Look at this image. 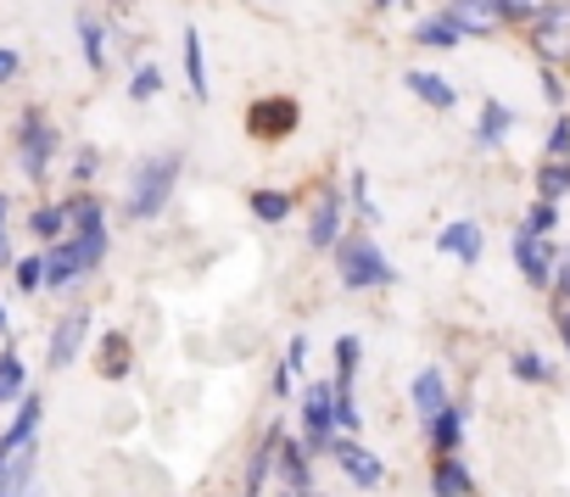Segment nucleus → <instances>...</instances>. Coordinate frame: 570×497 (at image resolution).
Returning a JSON list of instances; mask_svg holds the SVG:
<instances>
[{
	"label": "nucleus",
	"instance_id": "obj_2",
	"mask_svg": "<svg viewBox=\"0 0 570 497\" xmlns=\"http://www.w3.org/2000/svg\"><path fill=\"white\" fill-rule=\"evenodd\" d=\"M531 51L548 68H570V0H553L531 18Z\"/></svg>",
	"mask_w": 570,
	"mask_h": 497
},
{
	"label": "nucleus",
	"instance_id": "obj_12",
	"mask_svg": "<svg viewBox=\"0 0 570 497\" xmlns=\"http://www.w3.org/2000/svg\"><path fill=\"white\" fill-rule=\"evenodd\" d=\"M336 458H342V469H347L358 486H381V475H386V469H381V458H375V453H364V447H353V441H347V447H336Z\"/></svg>",
	"mask_w": 570,
	"mask_h": 497
},
{
	"label": "nucleus",
	"instance_id": "obj_33",
	"mask_svg": "<svg viewBox=\"0 0 570 497\" xmlns=\"http://www.w3.org/2000/svg\"><path fill=\"white\" fill-rule=\"evenodd\" d=\"M40 280H46V258H29V264H18V286H23V291H35Z\"/></svg>",
	"mask_w": 570,
	"mask_h": 497
},
{
	"label": "nucleus",
	"instance_id": "obj_40",
	"mask_svg": "<svg viewBox=\"0 0 570 497\" xmlns=\"http://www.w3.org/2000/svg\"><path fill=\"white\" fill-rule=\"evenodd\" d=\"M559 336H564V347H570V314H559Z\"/></svg>",
	"mask_w": 570,
	"mask_h": 497
},
{
	"label": "nucleus",
	"instance_id": "obj_6",
	"mask_svg": "<svg viewBox=\"0 0 570 497\" xmlns=\"http://www.w3.org/2000/svg\"><path fill=\"white\" fill-rule=\"evenodd\" d=\"M514 258H520V275H525L531 286H548V280H553V246H548L542 235L520 229V235H514Z\"/></svg>",
	"mask_w": 570,
	"mask_h": 497
},
{
	"label": "nucleus",
	"instance_id": "obj_31",
	"mask_svg": "<svg viewBox=\"0 0 570 497\" xmlns=\"http://www.w3.org/2000/svg\"><path fill=\"white\" fill-rule=\"evenodd\" d=\"M18 386H23V364L7 352L0 358V397H18Z\"/></svg>",
	"mask_w": 570,
	"mask_h": 497
},
{
	"label": "nucleus",
	"instance_id": "obj_14",
	"mask_svg": "<svg viewBox=\"0 0 570 497\" xmlns=\"http://www.w3.org/2000/svg\"><path fill=\"white\" fill-rule=\"evenodd\" d=\"M414 40H420V46H436V51H442V46H459V40H464V29H459V23H453L448 12H436V18H425V23L414 29Z\"/></svg>",
	"mask_w": 570,
	"mask_h": 497
},
{
	"label": "nucleus",
	"instance_id": "obj_44",
	"mask_svg": "<svg viewBox=\"0 0 570 497\" xmlns=\"http://www.w3.org/2000/svg\"><path fill=\"white\" fill-rule=\"evenodd\" d=\"M0 218H7V201H0Z\"/></svg>",
	"mask_w": 570,
	"mask_h": 497
},
{
	"label": "nucleus",
	"instance_id": "obj_22",
	"mask_svg": "<svg viewBox=\"0 0 570 497\" xmlns=\"http://www.w3.org/2000/svg\"><path fill=\"white\" fill-rule=\"evenodd\" d=\"M509 123H514V118H509V107H503V101H487V107H481V140H487V146H492V140H503V135H509Z\"/></svg>",
	"mask_w": 570,
	"mask_h": 497
},
{
	"label": "nucleus",
	"instance_id": "obj_10",
	"mask_svg": "<svg viewBox=\"0 0 570 497\" xmlns=\"http://www.w3.org/2000/svg\"><path fill=\"white\" fill-rule=\"evenodd\" d=\"M436 246H442L448 258H459V264H475V258H481V229H475V223H448Z\"/></svg>",
	"mask_w": 570,
	"mask_h": 497
},
{
	"label": "nucleus",
	"instance_id": "obj_17",
	"mask_svg": "<svg viewBox=\"0 0 570 497\" xmlns=\"http://www.w3.org/2000/svg\"><path fill=\"white\" fill-rule=\"evenodd\" d=\"M336 218H342L336 196H320V212H314V223H308V240H314V246H331V240H336Z\"/></svg>",
	"mask_w": 570,
	"mask_h": 497
},
{
	"label": "nucleus",
	"instance_id": "obj_19",
	"mask_svg": "<svg viewBox=\"0 0 570 497\" xmlns=\"http://www.w3.org/2000/svg\"><path fill=\"white\" fill-rule=\"evenodd\" d=\"M431 441H436V453H453L459 447V414L453 408H436L431 414Z\"/></svg>",
	"mask_w": 570,
	"mask_h": 497
},
{
	"label": "nucleus",
	"instance_id": "obj_36",
	"mask_svg": "<svg viewBox=\"0 0 570 497\" xmlns=\"http://www.w3.org/2000/svg\"><path fill=\"white\" fill-rule=\"evenodd\" d=\"M18 68H23V62H18V51H0V85L18 79Z\"/></svg>",
	"mask_w": 570,
	"mask_h": 497
},
{
	"label": "nucleus",
	"instance_id": "obj_13",
	"mask_svg": "<svg viewBox=\"0 0 570 497\" xmlns=\"http://www.w3.org/2000/svg\"><path fill=\"white\" fill-rule=\"evenodd\" d=\"M431 491H436V497H470V469H464L453 453H442V464H436V475H431Z\"/></svg>",
	"mask_w": 570,
	"mask_h": 497
},
{
	"label": "nucleus",
	"instance_id": "obj_21",
	"mask_svg": "<svg viewBox=\"0 0 570 497\" xmlns=\"http://www.w3.org/2000/svg\"><path fill=\"white\" fill-rule=\"evenodd\" d=\"M252 212H257L263 223H279L285 212H292V196H285V190H257V196H252Z\"/></svg>",
	"mask_w": 570,
	"mask_h": 497
},
{
	"label": "nucleus",
	"instance_id": "obj_4",
	"mask_svg": "<svg viewBox=\"0 0 570 497\" xmlns=\"http://www.w3.org/2000/svg\"><path fill=\"white\" fill-rule=\"evenodd\" d=\"M303 441L314 447V453H325L331 447V430H336V402H331V386H308V402H303Z\"/></svg>",
	"mask_w": 570,
	"mask_h": 497
},
{
	"label": "nucleus",
	"instance_id": "obj_42",
	"mask_svg": "<svg viewBox=\"0 0 570 497\" xmlns=\"http://www.w3.org/2000/svg\"><path fill=\"white\" fill-rule=\"evenodd\" d=\"M0 330H7V314H0Z\"/></svg>",
	"mask_w": 570,
	"mask_h": 497
},
{
	"label": "nucleus",
	"instance_id": "obj_32",
	"mask_svg": "<svg viewBox=\"0 0 570 497\" xmlns=\"http://www.w3.org/2000/svg\"><path fill=\"white\" fill-rule=\"evenodd\" d=\"M553 218H559V207H553V201L542 196V201L531 207V218H525V229H531V235H548V229H553Z\"/></svg>",
	"mask_w": 570,
	"mask_h": 497
},
{
	"label": "nucleus",
	"instance_id": "obj_28",
	"mask_svg": "<svg viewBox=\"0 0 570 497\" xmlns=\"http://www.w3.org/2000/svg\"><path fill=\"white\" fill-rule=\"evenodd\" d=\"M101 369H107L112 380L129 369V341H124V336H107V358H101Z\"/></svg>",
	"mask_w": 570,
	"mask_h": 497
},
{
	"label": "nucleus",
	"instance_id": "obj_25",
	"mask_svg": "<svg viewBox=\"0 0 570 497\" xmlns=\"http://www.w3.org/2000/svg\"><path fill=\"white\" fill-rule=\"evenodd\" d=\"M353 369H358V341L342 336V341H336V386H342V391L353 386Z\"/></svg>",
	"mask_w": 570,
	"mask_h": 497
},
{
	"label": "nucleus",
	"instance_id": "obj_30",
	"mask_svg": "<svg viewBox=\"0 0 570 497\" xmlns=\"http://www.w3.org/2000/svg\"><path fill=\"white\" fill-rule=\"evenodd\" d=\"M157 90H163V73H157V68H140V73L129 79V96H135V101H151Z\"/></svg>",
	"mask_w": 570,
	"mask_h": 497
},
{
	"label": "nucleus",
	"instance_id": "obj_34",
	"mask_svg": "<svg viewBox=\"0 0 570 497\" xmlns=\"http://www.w3.org/2000/svg\"><path fill=\"white\" fill-rule=\"evenodd\" d=\"M514 375H520V380H548V364L531 358V352H520V358H514Z\"/></svg>",
	"mask_w": 570,
	"mask_h": 497
},
{
	"label": "nucleus",
	"instance_id": "obj_7",
	"mask_svg": "<svg viewBox=\"0 0 570 497\" xmlns=\"http://www.w3.org/2000/svg\"><path fill=\"white\" fill-rule=\"evenodd\" d=\"M18 140H23V173H29V179H40V173H46V157H51V146H57V135L46 129V118H40V112H29V118H23V129H18Z\"/></svg>",
	"mask_w": 570,
	"mask_h": 497
},
{
	"label": "nucleus",
	"instance_id": "obj_27",
	"mask_svg": "<svg viewBox=\"0 0 570 497\" xmlns=\"http://www.w3.org/2000/svg\"><path fill=\"white\" fill-rule=\"evenodd\" d=\"M68 218H73L79 229H101V201H96V196H79V201H68Z\"/></svg>",
	"mask_w": 570,
	"mask_h": 497
},
{
	"label": "nucleus",
	"instance_id": "obj_39",
	"mask_svg": "<svg viewBox=\"0 0 570 497\" xmlns=\"http://www.w3.org/2000/svg\"><path fill=\"white\" fill-rule=\"evenodd\" d=\"M559 297H564V302H570V252H564V258H559Z\"/></svg>",
	"mask_w": 570,
	"mask_h": 497
},
{
	"label": "nucleus",
	"instance_id": "obj_41",
	"mask_svg": "<svg viewBox=\"0 0 570 497\" xmlns=\"http://www.w3.org/2000/svg\"><path fill=\"white\" fill-rule=\"evenodd\" d=\"M0 264H12V246H7V235H0Z\"/></svg>",
	"mask_w": 570,
	"mask_h": 497
},
{
	"label": "nucleus",
	"instance_id": "obj_45",
	"mask_svg": "<svg viewBox=\"0 0 570 497\" xmlns=\"http://www.w3.org/2000/svg\"><path fill=\"white\" fill-rule=\"evenodd\" d=\"M292 497H303V491H292Z\"/></svg>",
	"mask_w": 570,
	"mask_h": 497
},
{
	"label": "nucleus",
	"instance_id": "obj_18",
	"mask_svg": "<svg viewBox=\"0 0 570 497\" xmlns=\"http://www.w3.org/2000/svg\"><path fill=\"white\" fill-rule=\"evenodd\" d=\"M274 458H279L285 480H292V491H303V486H308V464H303V453H297L292 441H274Z\"/></svg>",
	"mask_w": 570,
	"mask_h": 497
},
{
	"label": "nucleus",
	"instance_id": "obj_24",
	"mask_svg": "<svg viewBox=\"0 0 570 497\" xmlns=\"http://www.w3.org/2000/svg\"><path fill=\"white\" fill-rule=\"evenodd\" d=\"M185 73H190V96L207 101V79H202V40L185 34Z\"/></svg>",
	"mask_w": 570,
	"mask_h": 497
},
{
	"label": "nucleus",
	"instance_id": "obj_35",
	"mask_svg": "<svg viewBox=\"0 0 570 497\" xmlns=\"http://www.w3.org/2000/svg\"><path fill=\"white\" fill-rule=\"evenodd\" d=\"M548 151H553V157H564V151H570V118H559V123H553V135H548Z\"/></svg>",
	"mask_w": 570,
	"mask_h": 497
},
{
	"label": "nucleus",
	"instance_id": "obj_11",
	"mask_svg": "<svg viewBox=\"0 0 570 497\" xmlns=\"http://www.w3.org/2000/svg\"><path fill=\"white\" fill-rule=\"evenodd\" d=\"M409 90H414L425 107H436V112H453V101H459V90H453L442 73H409Z\"/></svg>",
	"mask_w": 570,
	"mask_h": 497
},
{
	"label": "nucleus",
	"instance_id": "obj_16",
	"mask_svg": "<svg viewBox=\"0 0 570 497\" xmlns=\"http://www.w3.org/2000/svg\"><path fill=\"white\" fill-rule=\"evenodd\" d=\"M414 408H420L425 419H431L436 408H448V391H442V375H436V369H425V375L414 380Z\"/></svg>",
	"mask_w": 570,
	"mask_h": 497
},
{
	"label": "nucleus",
	"instance_id": "obj_20",
	"mask_svg": "<svg viewBox=\"0 0 570 497\" xmlns=\"http://www.w3.org/2000/svg\"><path fill=\"white\" fill-rule=\"evenodd\" d=\"M537 190H542L548 201H559V196L570 190V162H564V157H553V162L537 173Z\"/></svg>",
	"mask_w": 570,
	"mask_h": 497
},
{
	"label": "nucleus",
	"instance_id": "obj_1",
	"mask_svg": "<svg viewBox=\"0 0 570 497\" xmlns=\"http://www.w3.org/2000/svg\"><path fill=\"white\" fill-rule=\"evenodd\" d=\"M174 173H179V162H174V157H151V162L129 179V218H157V212L168 207Z\"/></svg>",
	"mask_w": 570,
	"mask_h": 497
},
{
	"label": "nucleus",
	"instance_id": "obj_43",
	"mask_svg": "<svg viewBox=\"0 0 570 497\" xmlns=\"http://www.w3.org/2000/svg\"><path fill=\"white\" fill-rule=\"evenodd\" d=\"M375 7H392V0H375Z\"/></svg>",
	"mask_w": 570,
	"mask_h": 497
},
{
	"label": "nucleus",
	"instance_id": "obj_9",
	"mask_svg": "<svg viewBox=\"0 0 570 497\" xmlns=\"http://www.w3.org/2000/svg\"><path fill=\"white\" fill-rule=\"evenodd\" d=\"M85 330H90V319H85V314H73V319H62V325H57V341H51V369H68V364L79 358Z\"/></svg>",
	"mask_w": 570,
	"mask_h": 497
},
{
	"label": "nucleus",
	"instance_id": "obj_23",
	"mask_svg": "<svg viewBox=\"0 0 570 497\" xmlns=\"http://www.w3.org/2000/svg\"><path fill=\"white\" fill-rule=\"evenodd\" d=\"M29 229H35L40 240H62V229H68V207H40V212L29 218Z\"/></svg>",
	"mask_w": 570,
	"mask_h": 497
},
{
	"label": "nucleus",
	"instance_id": "obj_15",
	"mask_svg": "<svg viewBox=\"0 0 570 497\" xmlns=\"http://www.w3.org/2000/svg\"><path fill=\"white\" fill-rule=\"evenodd\" d=\"M35 425H40V402H23L18 425L7 430V441H0V458H12V453H23V447L35 441Z\"/></svg>",
	"mask_w": 570,
	"mask_h": 497
},
{
	"label": "nucleus",
	"instance_id": "obj_38",
	"mask_svg": "<svg viewBox=\"0 0 570 497\" xmlns=\"http://www.w3.org/2000/svg\"><path fill=\"white\" fill-rule=\"evenodd\" d=\"M73 173H79V179H90V173H96V151H79V162H73Z\"/></svg>",
	"mask_w": 570,
	"mask_h": 497
},
{
	"label": "nucleus",
	"instance_id": "obj_8",
	"mask_svg": "<svg viewBox=\"0 0 570 497\" xmlns=\"http://www.w3.org/2000/svg\"><path fill=\"white\" fill-rule=\"evenodd\" d=\"M292 129H297V101L279 96V101H257L252 107V135H274L279 140V135H292Z\"/></svg>",
	"mask_w": 570,
	"mask_h": 497
},
{
	"label": "nucleus",
	"instance_id": "obj_5",
	"mask_svg": "<svg viewBox=\"0 0 570 497\" xmlns=\"http://www.w3.org/2000/svg\"><path fill=\"white\" fill-rule=\"evenodd\" d=\"M448 18H453L464 34H498V29L509 23L498 0H448Z\"/></svg>",
	"mask_w": 570,
	"mask_h": 497
},
{
	"label": "nucleus",
	"instance_id": "obj_37",
	"mask_svg": "<svg viewBox=\"0 0 570 497\" xmlns=\"http://www.w3.org/2000/svg\"><path fill=\"white\" fill-rule=\"evenodd\" d=\"M303 358H308V341L297 336V341H292V352H285V369H303Z\"/></svg>",
	"mask_w": 570,
	"mask_h": 497
},
{
	"label": "nucleus",
	"instance_id": "obj_29",
	"mask_svg": "<svg viewBox=\"0 0 570 497\" xmlns=\"http://www.w3.org/2000/svg\"><path fill=\"white\" fill-rule=\"evenodd\" d=\"M498 7H503V18H509V23H531L542 7H553V0H498Z\"/></svg>",
	"mask_w": 570,
	"mask_h": 497
},
{
	"label": "nucleus",
	"instance_id": "obj_3",
	"mask_svg": "<svg viewBox=\"0 0 570 497\" xmlns=\"http://www.w3.org/2000/svg\"><path fill=\"white\" fill-rule=\"evenodd\" d=\"M342 280L353 286V291H364V286H392V269L381 264V252L370 240H347L342 246Z\"/></svg>",
	"mask_w": 570,
	"mask_h": 497
},
{
	"label": "nucleus",
	"instance_id": "obj_26",
	"mask_svg": "<svg viewBox=\"0 0 570 497\" xmlns=\"http://www.w3.org/2000/svg\"><path fill=\"white\" fill-rule=\"evenodd\" d=\"M79 46H85V57H90V68H101V62H107V51H101V23H90V18H79Z\"/></svg>",
	"mask_w": 570,
	"mask_h": 497
}]
</instances>
